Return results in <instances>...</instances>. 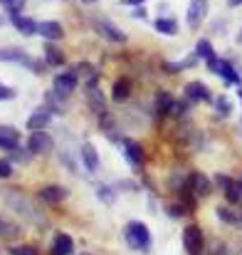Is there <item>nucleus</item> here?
<instances>
[{"instance_id":"obj_20","label":"nucleus","mask_w":242,"mask_h":255,"mask_svg":"<svg viewBox=\"0 0 242 255\" xmlns=\"http://www.w3.org/2000/svg\"><path fill=\"white\" fill-rule=\"evenodd\" d=\"M45 65H50V67H62L65 65V52L55 42L45 45Z\"/></svg>"},{"instance_id":"obj_33","label":"nucleus","mask_w":242,"mask_h":255,"mask_svg":"<svg viewBox=\"0 0 242 255\" xmlns=\"http://www.w3.org/2000/svg\"><path fill=\"white\" fill-rule=\"evenodd\" d=\"M12 97H15V89L12 87L0 85V99H12Z\"/></svg>"},{"instance_id":"obj_34","label":"nucleus","mask_w":242,"mask_h":255,"mask_svg":"<svg viewBox=\"0 0 242 255\" xmlns=\"http://www.w3.org/2000/svg\"><path fill=\"white\" fill-rule=\"evenodd\" d=\"M144 2H146V0H124V5H136V7L144 5Z\"/></svg>"},{"instance_id":"obj_15","label":"nucleus","mask_w":242,"mask_h":255,"mask_svg":"<svg viewBox=\"0 0 242 255\" xmlns=\"http://www.w3.org/2000/svg\"><path fill=\"white\" fill-rule=\"evenodd\" d=\"M124 156L129 161L131 169H141L144 166V149L136 141H124Z\"/></svg>"},{"instance_id":"obj_35","label":"nucleus","mask_w":242,"mask_h":255,"mask_svg":"<svg viewBox=\"0 0 242 255\" xmlns=\"http://www.w3.org/2000/svg\"><path fill=\"white\" fill-rule=\"evenodd\" d=\"M134 15H136V17H144V15H146V12H144V7H141V5H139V7H136V10H134Z\"/></svg>"},{"instance_id":"obj_23","label":"nucleus","mask_w":242,"mask_h":255,"mask_svg":"<svg viewBox=\"0 0 242 255\" xmlns=\"http://www.w3.org/2000/svg\"><path fill=\"white\" fill-rule=\"evenodd\" d=\"M81 159H84V166L86 171H96L99 169V154L94 149V144H81Z\"/></svg>"},{"instance_id":"obj_22","label":"nucleus","mask_w":242,"mask_h":255,"mask_svg":"<svg viewBox=\"0 0 242 255\" xmlns=\"http://www.w3.org/2000/svg\"><path fill=\"white\" fill-rule=\"evenodd\" d=\"M86 97H89V107H91V112H96L99 117H104V114H106V102H104L101 92H99L96 87H86Z\"/></svg>"},{"instance_id":"obj_42","label":"nucleus","mask_w":242,"mask_h":255,"mask_svg":"<svg viewBox=\"0 0 242 255\" xmlns=\"http://www.w3.org/2000/svg\"><path fill=\"white\" fill-rule=\"evenodd\" d=\"M84 255H89V253H84Z\"/></svg>"},{"instance_id":"obj_37","label":"nucleus","mask_w":242,"mask_h":255,"mask_svg":"<svg viewBox=\"0 0 242 255\" xmlns=\"http://www.w3.org/2000/svg\"><path fill=\"white\" fill-rule=\"evenodd\" d=\"M228 2H230L233 7H235V5H242V0H228Z\"/></svg>"},{"instance_id":"obj_9","label":"nucleus","mask_w":242,"mask_h":255,"mask_svg":"<svg viewBox=\"0 0 242 255\" xmlns=\"http://www.w3.org/2000/svg\"><path fill=\"white\" fill-rule=\"evenodd\" d=\"M208 15V0H190L188 5V15H185V22L190 30H195Z\"/></svg>"},{"instance_id":"obj_31","label":"nucleus","mask_w":242,"mask_h":255,"mask_svg":"<svg viewBox=\"0 0 242 255\" xmlns=\"http://www.w3.org/2000/svg\"><path fill=\"white\" fill-rule=\"evenodd\" d=\"M12 161H7V159H0V178H7V176H12Z\"/></svg>"},{"instance_id":"obj_19","label":"nucleus","mask_w":242,"mask_h":255,"mask_svg":"<svg viewBox=\"0 0 242 255\" xmlns=\"http://www.w3.org/2000/svg\"><path fill=\"white\" fill-rule=\"evenodd\" d=\"M131 97V80L129 77H119L114 85H111V99L116 102V104H121V102H126Z\"/></svg>"},{"instance_id":"obj_24","label":"nucleus","mask_w":242,"mask_h":255,"mask_svg":"<svg viewBox=\"0 0 242 255\" xmlns=\"http://www.w3.org/2000/svg\"><path fill=\"white\" fill-rule=\"evenodd\" d=\"M173 104H175L173 94H168V92H159V94H156V112H159V117H165V114H170Z\"/></svg>"},{"instance_id":"obj_8","label":"nucleus","mask_w":242,"mask_h":255,"mask_svg":"<svg viewBox=\"0 0 242 255\" xmlns=\"http://www.w3.org/2000/svg\"><path fill=\"white\" fill-rule=\"evenodd\" d=\"M91 25H94V30H96L101 37H106L109 42H116V45H124V42H126V35H124L114 22H109V20H94Z\"/></svg>"},{"instance_id":"obj_7","label":"nucleus","mask_w":242,"mask_h":255,"mask_svg":"<svg viewBox=\"0 0 242 255\" xmlns=\"http://www.w3.org/2000/svg\"><path fill=\"white\" fill-rule=\"evenodd\" d=\"M203 246H205L203 231L198 226H185V231H183V248H185V253L200 255L203 253Z\"/></svg>"},{"instance_id":"obj_25","label":"nucleus","mask_w":242,"mask_h":255,"mask_svg":"<svg viewBox=\"0 0 242 255\" xmlns=\"http://www.w3.org/2000/svg\"><path fill=\"white\" fill-rule=\"evenodd\" d=\"M154 27H156L161 35H175V32H178V22H175L173 17H159V20L154 22Z\"/></svg>"},{"instance_id":"obj_1","label":"nucleus","mask_w":242,"mask_h":255,"mask_svg":"<svg viewBox=\"0 0 242 255\" xmlns=\"http://www.w3.org/2000/svg\"><path fill=\"white\" fill-rule=\"evenodd\" d=\"M5 201H7V206L17 213V216H22V218H27L30 223H40V226H47V221L32 208V203H30V198H25V196H20V193H15V191H5Z\"/></svg>"},{"instance_id":"obj_13","label":"nucleus","mask_w":242,"mask_h":255,"mask_svg":"<svg viewBox=\"0 0 242 255\" xmlns=\"http://www.w3.org/2000/svg\"><path fill=\"white\" fill-rule=\"evenodd\" d=\"M37 196H40L45 203H50V206H57V203H62V201L70 196V191H67L65 186H42Z\"/></svg>"},{"instance_id":"obj_40","label":"nucleus","mask_w":242,"mask_h":255,"mask_svg":"<svg viewBox=\"0 0 242 255\" xmlns=\"http://www.w3.org/2000/svg\"><path fill=\"white\" fill-rule=\"evenodd\" d=\"M84 2H96V0H84Z\"/></svg>"},{"instance_id":"obj_29","label":"nucleus","mask_w":242,"mask_h":255,"mask_svg":"<svg viewBox=\"0 0 242 255\" xmlns=\"http://www.w3.org/2000/svg\"><path fill=\"white\" fill-rule=\"evenodd\" d=\"M215 109H218L223 117H228V114L233 112V102H230L228 97H218V99H215Z\"/></svg>"},{"instance_id":"obj_32","label":"nucleus","mask_w":242,"mask_h":255,"mask_svg":"<svg viewBox=\"0 0 242 255\" xmlns=\"http://www.w3.org/2000/svg\"><path fill=\"white\" fill-rule=\"evenodd\" d=\"M188 208L183 206V203H175V206H168V216H173V218H178V216H183Z\"/></svg>"},{"instance_id":"obj_28","label":"nucleus","mask_w":242,"mask_h":255,"mask_svg":"<svg viewBox=\"0 0 242 255\" xmlns=\"http://www.w3.org/2000/svg\"><path fill=\"white\" fill-rule=\"evenodd\" d=\"M7 255H37L35 246H27V243H20V246H10Z\"/></svg>"},{"instance_id":"obj_17","label":"nucleus","mask_w":242,"mask_h":255,"mask_svg":"<svg viewBox=\"0 0 242 255\" xmlns=\"http://www.w3.org/2000/svg\"><path fill=\"white\" fill-rule=\"evenodd\" d=\"M72 251H75V241H72L67 233H55L50 253L52 255H72Z\"/></svg>"},{"instance_id":"obj_41","label":"nucleus","mask_w":242,"mask_h":255,"mask_svg":"<svg viewBox=\"0 0 242 255\" xmlns=\"http://www.w3.org/2000/svg\"><path fill=\"white\" fill-rule=\"evenodd\" d=\"M240 42H242V35H240Z\"/></svg>"},{"instance_id":"obj_27","label":"nucleus","mask_w":242,"mask_h":255,"mask_svg":"<svg viewBox=\"0 0 242 255\" xmlns=\"http://www.w3.org/2000/svg\"><path fill=\"white\" fill-rule=\"evenodd\" d=\"M195 55H198L200 60H210V57H215L213 45H210L208 40H198V45H195Z\"/></svg>"},{"instance_id":"obj_16","label":"nucleus","mask_w":242,"mask_h":255,"mask_svg":"<svg viewBox=\"0 0 242 255\" xmlns=\"http://www.w3.org/2000/svg\"><path fill=\"white\" fill-rule=\"evenodd\" d=\"M185 97L188 102L198 104V102H210V89L203 85V82H188L185 85Z\"/></svg>"},{"instance_id":"obj_38","label":"nucleus","mask_w":242,"mask_h":255,"mask_svg":"<svg viewBox=\"0 0 242 255\" xmlns=\"http://www.w3.org/2000/svg\"><path fill=\"white\" fill-rule=\"evenodd\" d=\"M2 228H5V226H2V221H0V233H5V231H2Z\"/></svg>"},{"instance_id":"obj_11","label":"nucleus","mask_w":242,"mask_h":255,"mask_svg":"<svg viewBox=\"0 0 242 255\" xmlns=\"http://www.w3.org/2000/svg\"><path fill=\"white\" fill-rule=\"evenodd\" d=\"M37 35H42L47 42H60L65 37V30L55 20H42V22H37Z\"/></svg>"},{"instance_id":"obj_36","label":"nucleus","mask_w":242,"mask_h":255,"mask_svg":"<svg viewBox=\"0 0 242 255\" xmlns=\"http://www.w3.org/2000/svg\"><path fill=\"white\" fill-rule=\"evenodd\" d=\"M213 255H228V251H225V248L220 246V248H218V251H215V253H213Z\"/></svg>"},{"instance_id":"obj_14","label":"nucleus","mask_w":242,"mask_h":255,"mask_svg":"<svg viewBox=\"0 0 242 255\" xmlns=\"http://www.w3.org/2000/svg\"><path fill=\"white\" fill-rule=\"evenodd\" d=\"M10 15V22L15 25V30H20L22 35H37V22L32 20V17H25V15H20V10H15V12H7Z\"/></svg>"},{"instance_id":"obj_6","label":"nucleus","mask_w":242,"mask_h":255,"mask_svg":"<svg viewBox=\"0 0 242 255\" xmlns=\"http://www.w3.org/2000/svg\"><path fill=\"white\" fill-rule=\"evenodd\" d=\"M195 198H205L210 191H213V183H210V178L205 176V173H200V171H193L188 178H185V183H183Z\"/></svg>"},{"instance_id":"obj_26","label":"nucleus","mask_w":242,"mask_h":255,"mask_svg":"<svg viewBox=\"0 0 242 255\" xmlns=\"http://www.w3.org/2000/svg\"><path fill=\"white\" fill-rule=\"evenodd\" d=\"M218 216H220V221H225V223H230V226H242V216L233 213L228 206H220V208H218Z\"/></svg>"},{"instance_id":"obj_2","label":"nucleus","mask_w":242,"mask_h":255,"mask_svg":"<svg viewBox=\"0 0 242 255\" xmlns=\"http://www.w3.org/2000/svg\"><path fill=\"white\" fill-rule=\"evenodd\" d=\"M124 236H126L129 248H134V251H146L151 246V233H149L146 223H141V221H131L124 228Z\"/></svg>"},{"instance_id":"obj_12","label":"nucleus","mask_w":242,"mask_h":255,"mask_svg":"<svg viewBox=\"0 0 242 255\" xmlns=\"http://www.w3.org/2000/svg\"><path fill=\"white\" fill-rule=\"evenodd\" d=\"M50 122H52V109H50V107H40V109H35V112L30 114L27 129H30V131H40V129H47Z\"/></svg>"},{"instance_id":"obj_18","label":"nucleus","mask_w":242,"mask_h":255,"mask_svg":"<svg viewBox=\"0 0 242 255\" xmlns=\"http://www.w3.org/2000/svg\"><path fill=\"white\" fill-rule=\"evenodd\" d=\"M20 144V131L12 127H0V149L2 151H15Z\"/></svg>"},{"instance_id":"obj_3","label":"nucleus","mask_w":242,"mask_h":255,"mask_svg":"<svg viewBox=\"0 0 242 255\" xmlns=\"http://www.w3.org/2000/svg\"><path fill=\"white\" fill-rule=\"evenodd\" d=\"M0 60L2 62H17V65H25V67H30V72H42V62H37V60H30V55L22 50V47H2L0 50Z\"/></svg>"},{"instance_id":"obj_30","label":"nucleus","mask_w":242,"mask_h":255,"mask_svg":"<svg viewBox=\"0 0 242 255\" xmlns=\"http://www.w3.org/2000/svg\"><path fill=\"white\" fill-rule=\"evenodd\" d=\"M0 5H2L7 12H15V10H22V7H25V0H0Z\"/></svg>"},{"instance_id":"obj_39","label":"nucleus","mask_w":242,"mask_h":255,"mask_svg":"<svg viewBox=\"0 0 242 255\" xmlns=\"http://www.w3.org/2000/svg\"><path fill=\"white\" fill-rule=\"evenodd\" d=\"M238 94H240V99H242V85H240V89H238Z\"/></svg>"},{"instance_id":"obj_4","label":"nucleus","mask_w":242,"mask_h":255,"mask_svg":"<svg viewBox=\"0 0 242 255\" xmlns=\"http://www.w3.org/2000/svg\"><path fill=\"white\" fill-rule=\"evenodd\" d=\"M52 149H55V141H52V136H50L45 129H40V131H30V136H27V151H30L32 156L50 154Z\"/></svg>"},{"instance_id":"obj_5","label":"nucleus","mask_w":242,"mask_h":255,"mask_svg":"<svg viewBox=\"0 0 242 255\" xmlns=\"http://www.w3.org/2000/svg\"><path fill=\"white\" fill-rule=\"evenodd\" d=\"M205 62H208V70H210V72H215V75H220V77L225 80V85H240V75H238V70H235L228 60L210 57V60H205Z\"/></svg>"},{"instance_id":"obj_10","label":"nucleus","mask_w":242,"mask_h":255,"mask_svg":"<svg viewBox=\"0 0 242 255\" xmlns=\"http://www.w3.org/2000/svg\"><path fill=\"white\" fill-rule=\"evenodd\" d=\"M77 85H80V75L72 70V72H62V75H57L55 77V82H52V87H55V92H60V94H72L75 89H77Z\"/></svg>"},{"instance_id":"obj_21","label":"nucleus","mask_w":242,"mask_h":255,"mask_svg":"<svg viewBox=\"0 0 242 255\" xmlns=\"http://www.w3.org/2000/svg\"><path fill=\"white\" fill-rule=\"evenodd\" d=\"M198 60H200V57L193 52L190 57H185V60H180V62H165V65H163V70H165L168 75H178V72H183V70L195 67V65H198Z\"/></svg>"}]
</instances>
